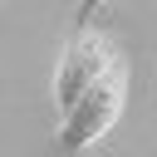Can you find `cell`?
Instances as JSON below:
<instances>
[{
    "instance_id": "cell-1",
    "label": "cell",
    "mask_w": 157,
    "mask_h": 157,
    "mask_svg": "<svg viewBox=\"0 0 157 157\" xmlns=\"http://www.w3.org/2000/svg\"><path fill=\"white\" fill-rule=\"evenodd\" d=\"M123 108H128V59L113 54V64L59 113V147H64V152L93 147V142L123 118Z\"/></svg>"
},
{
    "instance_id": "cell-3",
    "label": "cell",
    "mask_w": 157,
    "mask_h": 157,
    "mask_svg": "<svg viewBox=\"0 0 157 157\" xmlns=\"http://www.w3.org/2000/svg\"><path fill=\"white\" fill-rule=\"evenodd\" d=\"M103 5H108V0H78V29H88V25H93V15H98Z\"/></svg>"
},
{
    "instance_id": "cell-2",
    "label": "cell",
    "mask_w": 157,
    "mask_h": 157,
    "mask_svg": "<svg viewBox=\"0 0 157 157\" xmlns=\"http://www.w3.org/2000/svg\"><path fill=\"white\" fill-rule=\"evenodd\" d=\"M113 39L108 34H98V29H74V39L64 44V54H59V64H54V103H59V113L113 64Z\"/></svg>"
}]
</instances>
